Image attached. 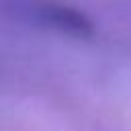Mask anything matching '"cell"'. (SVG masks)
Segmentation results:
<instances>
[{
  "mask_svg": "<svg viewBox=\"0 0 131 131\" xmlns=\"http://www.w3.org/2000/svg\"><path fill=\"white\" fill-rule=\"evenodd\" d=\"M31 12L41 25L53 31H59L61 35H70L76 39H90L94 35L90 18L84 12L76 10L74 6L61 4L55 0H39V2H33Z\"/></svg>",
  "mask_w": 131,
  "mask_h": 131,
  "instance_id": "1",
  "label": "cell"
}]
</instances>
